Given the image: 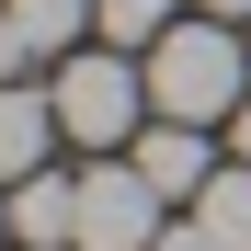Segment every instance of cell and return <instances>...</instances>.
<instances>
[{
    "instance_id": "obj_1",
    "label": "cell",
    "mask_w": 251,
    "mask_h": 251,
    "mask_svg": "<svg viewBox=\"0 0 251 251\" xmlns=\"http://www.w3.org/2000/svg\"><path fill=\"white\" fill-rule=\"evenodd\" d=\"M240 103H251V34L217 23V12H183V23L149 46V114H172V126H228Z\"/></svg>"
},
{
    "instance_id": "obj_2",
    "label": "cell",
    "mask_w": 251,
    "mask_h": 251,
    "mask_svg": "<svg viewBox=\"0 0 251 251\" xmlns=\"http://www.w3.org/2000/svg\"><path fill=\"white\" fill-rule=\"evenodd\" d=\"M46 92H57V126H69L80 149H126V137H149V126H137V114H149V57H137V46H92V57H69Z\"/></svg>"
},
{
    "instance_id": "obj_3",
    "label": "cell",
    "mask_w": 251,
    "mask_h": 251,
    "mask_svg": "<svg viewBox=\"0 0 251 251\" xmlns=\"http://www.w3.org/2000/svg\"><path fill=\"white\" fill-rule=\"evenodd\" d=\"M160 205H172V194H160L137 160L103 149L92 172H80V251H160V228H172Z\"/></svg>"
},
{
    "instance_id": "obj_4",
    "label": "cell",
    "mask_w": 251,
    "mask_h": 251,
    "mask_svg": "<svg viewBox=\"0 0 251 251\" xmlns=\"http://www.w3.org/2000/svg\"><path fill=\"white\" fill-rule=\"evenodd\" d=\"M12 240L23 251H80V172H23L12 183Z\"/></svg>"
},
{
    "instance_id": "obj_5",
    "label": "cell",
    "mask_w": 251,
    "mask_h": 251,
    "mask_svg": "<svg viewBox=\"0 0 251 251\" xmlns=\"http://www.w3.org/2000/svg\"><path fill=\"white\" fill-rule=\"evenodd\" d=\"M126 160H137V172L172 194V205H194L205 183H217V160H205V126H172V114H149V137L126 149Z\"/></svg>"
},
{
    "instance_id": "obj_6",
    "label": "cell",
    "mask_w": 251,
    "mask_h": 251,
    "mask_svg": "<svg viewBox=\"0 0 251 251\" xmlns=\"http://www.w3.org/2000/svg\"><path fill=\"white\" fill-rule=\"evenodd\" d=\"M46 137H69V126H57V92H34V80H12V92H0V183L46 172Z\"/></svg>"
},
{
    "instance_id": "obj_7",
    "label": "cell",
    "mask_w": 251,
    "mask_h": 251,
    "mask_svg": "<svg viewBox=\"0 0 251 251\" xmlns=\"http://www.w3.org/2000/svg\"><path fill=\"white\" fill-rule=\"evenodd\" d=\"M194 217H205V240H217V251H251V160H228V172L194 194Z\"/></svg>"
},
{
    "instance_id": "obj_8",
    "label": "cell",
    "mask_w": 251,
    "mask_h": 251,
    "mask_svg": "<svg viewBox=\"0 0 251 251\" xmlns=\"http://www.w3.org/2000/svg\"><path fill=\"white\" fill-rule=\"evenodd\" d=\"M0 12L34 34V57H69L80 34H92V12H103V0H0Z\"/></svg>"
},
{
    "instance_id": "obj_9",
    "label": "cell",
    "mask_w": 251,
    "mask_h": 251,
    "mask_svg": "<svg viewBox=\"0 0 251 251\" xmlns=\"http://www.w3.org/2000/svg\"><path fill=\"white\" fill-rule=\"evenodd\" d=\"M172 23H183V0H103V12H92V34H103V46H137V57H149Z\"/></svg>"
},
{
    "instance_id": "obj_10",
    "label": "cell",
    "mask_w": 251,
    "mask_h": 251,
    "mask_svg": "<svg viewBox=\"0 0 251 251\" xmlns=\"http://www.w3.org/2000/svg\"><path fill=\"white\" fill-rule=\"evenodd\" d=\"M12 80H34V34H23L12 12H0V92H12Z\"/></svg>"
},
{
    "instance_id": "obj_11",
    "label": "cell",
    "mask_w": 251,
    "mask_h": 251,
    "mask_svg": "<svg viewBox=\"0 0 251 251\" xmlns=\"http://www.w3.org/2000/svg\"><path fill=\"white\" fill-rule=\"evenodd\" d=\"M160 251H217V240H205V217H183V228H160Z\"/></svg>"
},
{
    "instance_id": "obj_12",
    "label": "cell",
    "mask_w": 251,
    "mask_h": 251,
    "mask_svg": "<svg viewBox=\"0 0 251 251\" xmlns=\"http://www.w3.org/2000/svg\"><path fill=\"white\" fill-rule=\"evenodd\" d=\"M194 12H217V23H251V0H194Z\"/></svg>"
},
{
    "instance_id": "obj_13",
    "label": "cell",
    "mask_w": 251,
    "mask_h": 251,
    "mask_svg": "<svg viewBox=\"0 0 251 251\" xmlns=\"http://www.w3.org/2000/svg\"><path fill=\"white\" fill-rule=\"evenodd\" d=\"M228 137H240V160H251V103H240V114H228Z\"/></svg>"
},
{
    "instance_id": "obj_14",
    "label": "cell",
    "mask_w": 251,
    "mask_h": 251,
    "mask_svg": "<svg viewBox=\"0 0 251 251\" xmlns=\"http://www.w3.org/2000/svg\"><path fill=\"white\" fill-rule=\"evenodd\" d=\"M0 251H12V183H0Z\"/></svg>"
}]
</instances>
